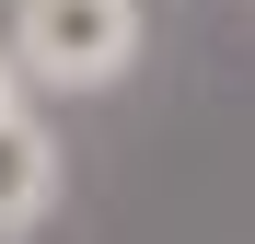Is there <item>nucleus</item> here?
<instances>
[{
    "instance_id": "f257e3e1",
    "label": "nucleus",
    "mask_w": 255,
    "mask_h": 244,
    "mask_svg": "<svg viewBox=\"0 0 255 244\" xmlns=\"http://www.w3.org/2000/svg\"><path fill=\"white\" fill-rule=\"evenodd\" d=\"M12 70L23 93H116L139 58V0H12Z\"/></svg>"
},
{
    "instance_id": "f03ea898",
    "label": "nucleus",
    "mask_w": 255,
    "mask_h": 244,
    "mask_svg": "<svg viewBox=\"0 0 255 244\" xmlns=\"http://www.w3.org/2000/svg\"><path fill=\"white\" fill-rule=\"evenodd\" d=\"M47 210H58V140L35 105H0V244L35 233Z\"/></svg>"
},
{
    "instance_id": "7ed1b4c3",
    "label": "nucleus",
    "mask_w": 255,
    "mask_h": 244,
    "mask_svg": "<svg viewBox=\"0 0 255 244\" xmlns=\"http://www.w3.org/2000/svg\"><path fill=\"white\" fill-rule=\"evenodd\" d=\"M0 105H23V70H12V47H0Z\"/></svg>"
}]
</instances>
